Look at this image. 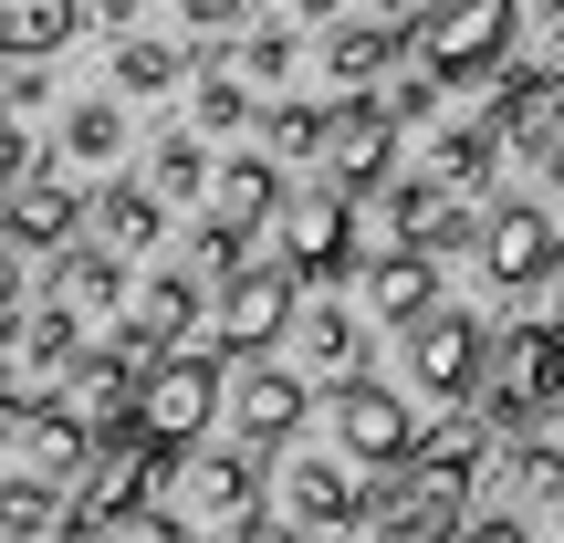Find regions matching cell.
<instances>
[{"mask_svg":"<svg viewBox=\"0 0 564 543\" xmlns=\"http://www.w3.org/2000/svg\"><path fill=\"white\" fill-rule=\"evenodd\" d=\"M460 512H470V439H440L429 460H387V481L356 491L366 543H449Z\"/></svg>","mask_w":564,"mask_h":543,"instance_id":"cell-1","label":"cell"},{"mask_svg":"<svg viewBox=\"0 0 564 543\" xmlns=\"http://www.w3.org/2000/svg\"><path fill=\"white\" fill-rule=\"evenodd\" d=\"M512 32H523V0H429L408 21V63L429 84H470V74H502Z\"/></svg>","mask_w":564,"mask_h":543,"instance_id":"cell-2","label":"cell"},{"mask_svg":"<svg viewBox=\"0 0 564 543\" xmlns=\"http://www.w3.org/2000/svg\"><path fill=\"white\" fill-rule=\"evenodd\" d=\"M74 356H84V314H74V303H63V293L21 303V314L0 324V419L53 408L63 377H74Z\"/></svg>","mask_w":564,"mask_h":543,"instance_id":"cell-3","label":"cell"},{"mask_svg":"<svg viewBox=\"0 0 564 543\" xmlns=\"http://www.w3.org/2000/svg\"><path fill=\"white\" fill-rule=\"evenodd\" d=\"M209 419H220V356H147L137 366L126 428H137L147 449H188Z\"/></svg>","mask_w":564,"mask_h":543,"instance_id":"cell-4","label":"cell"},{"mask_svg":"<svg viewBox=\"0 0 564 543\" xmlns=\"http://www.w3.org/2000/svg\"><path fill=\"white\" fill-rule=\"evenodd\" d=\"M481 377H491V419L523 428L544 419V408H564V324H502V345H481Z\"/></svg>","mask_w":564,"mask_h":543,"instance_id":"cell-5","label":"cell"},{"mask_svg":"<svg viewBox=\"0 0 564 543\" xmlns=\"http://www.w3.org/2000/svg\"><path fill=\"white\" fill-rule=\"evenodd\" d=\"M158 502L178 512V523H241L251 502H262V449H167L158 460Z\"/></svg>","mask_w":564,"mask_h":543,"instance_id":"cell-6","label":"cell"},{"mask_svg":"<svg viewBox=\"0 0 564 543\" xmlns=\"http://www.w3.org/2000/svg\"><path fill=\"white\" fill-rule=\"evenodd\" d=\"M272 220H282V272H293V282H335L345 262H356V199H345L335 178L282 188Z\"/></svg>","mask_w":564,"mask_h":543,"instance_id":"cell-7","label":"cell"},{"mask_svg":"<svg viewBox=\"0 0 564 543\" xmlns=\"http://www.w3.org/2000/svg\"><path fill=\"white\" fill-rule=\"evenodd\" d=\"M398 335H408V387H419V398H470V387H481V345H491L481 314L429 303V314L398 324Z\"/></svg>","mask_w":564,"mask_h":543,"instance_id":"cell-8","label":"cell"},{"mask_svg":"<svg viewBox=\"0 0 564 543\" xmlns=\"http://www.w3.org/2000/svg\"><path fill=\"white\" fill-rule=\"evenodd\" d=\"M335 449L345 460H366V470H387V460H408L419 449V419H408V398L398 387H377V377H335Z\"/></svg>","mask_w":564,"mask_h":543,"instance_id":"cell-9","label":"cell"},{"mask_svg":"<svg viewBox=\"0 0 564 543\" xmlns=\"http://www.w3.org/2000/svg\"><path fill=\"white\" fill-rule=\"evenodd\" d=\"M324 178L345 188V199H356L366 178H387V158H398V116H387L377 95H335V116H324Z\"/></svg>","mask_w":564,"mask_h":543,"instance_id":"cell-10","label":"cell"},{"mask_svg":"<svg viewBox=\"0 0 564 543\" xmlns=\"http://www.w3.org/2000/svg\"><path fill=\"white\" fill-rule=\"evenodd\" d=\"M0 230H11L21 251H63V241L84 230V188H74V178H53V167L32 158L11 188H0Z\"/></svg>","mask_w":564,"mask_h":543,"instance_id":"cell-11","label":"cell"},{"mask_svg":"<svg viewBox=\"0 0 564 543\" xmlns=\"http://www.w3.org/2000/svg\"><path fill=\"white\" fill-rule=\"evenodd\" d=\"M282 324H293V272H282V262L220 282V345H230V356H262Z\"/></svg>","mask_w":564,"mask_h":543,"instance_id":"cell-12","label":"cell"},{"mask_svg":"<svg viewBox=\"0 0 564 543\" xmlns=\"http://www.w3.org/2000/svg\"><path fill=\"white\" fill-rule=\"evenodd\" d=\"M220 408L241 428V449H272L282 428H303V387L282 366H251V356H241V377H220Z\"/></svg>","mask_w":564,"mask_h":543,"instance_id":"cell-13","label":"cell"},{"mask_svg":"<svg viewBox=\"0 0 564 543\" xmlns=\"http://www.w3.org/2000/svg\"><path fill=\"white\" fill-rule=\"evenodd\" d=\"M481 272L502 282V293H523V282H544V262H554V220L544 209H481Z\"/></svg>","mask_w":564,"mask_h":543,"instance_id":"cell-14","label":"cell"},{"mask_svg":"<svg viewBox=\"0 0 564 543\" xmlns=\"http://www.w3.org/2000/svg\"><path fill=\"white\" fill-rule=\"evenodd\" d=\"M491 146H544L564 126V63H533V74H502V95H491Z\"/></svg>","mask_w":564,"mask_h":543,"instance_id":"cell-15","label":"cell"},{"mask_svg":"<svg viewBox=\"0 0 564 543\" xmlns=\"http://www.w3.org/2000/svg\"><path fill=\"white\" fill-rule=\"evenodd\" d=\"M398 63H408V21H324V84L366 95V84H387Z\"/></svg>","mask_w":564,"mask_h":543,"instance_id":"cell-16","label":"cell"},{"mask_svg":"<svg viewBox=\"0 0 564 543\" xmlns=\"http://www.w3.org/2000/svg\"><path fill=\"white\" fill-rule=\"evenodd\" d=\"M272 502H282V523H303V533H356V481H345V460H282Z\"/></svg>","mask_w":564,"mask_h":543,"instance_id":"cell-17","label":"cell"},{"mask_svg":"<svg viewBox=\"0 0 564 543\" xmlns=\"http://www.w3.org/2000/svg\"><path fill=\"white\" fill-rule=\"evenodd\" d=\"M126 293H137V324H126V335L147 345V356H167V345H188L199 335V272H147V282H126Z\"/></svg>","mask_w":564,"mask_h":543,"instance_id":"cell-18","label":"cell"},{"mask_svg":"<svg viewBox=\"0 0 564 543\" xmlns=\"http://www.w3.org/2000/svg\"><path fill=\"white\" fill-rule=\"evenodd\" d=\"M11 439H21V470H42L53 491H74V470L95 460V428H84V419H63V408H21V419H11Z\"/></svg>","mask_w":564,"mask_h":543,"instance_id":"cell-19","label":"cell"},{"mask_svg":"<svg viewBox=\"0 0 564 543\" xmlns=\"http://www.w3.org/2000/svg\"><path fill=\"white\" fill-rule=\"evenodd\" d=\"M126 137H137V126H126V95H74V105H63V167H74V178H84V167H116L126 158Z\"/></svg>","mask_w":564,"mask_h":543,"instance_id":"cell-20","label":"cell"},{"mask_svg":"<svg viewBox=\"0 0 564 543\" xmlns=\"http://www.w3.org/2000/svg\"><path fill=\"white\" fill-rule=\"evenodd\" d=\"M429 303H440V262H429L419 241H398L377 272H366V314H377V324H419Z\"/></svg>","mask_w":564,"mask_h":543,"instance_id":"cell-21","label":"cell"},{"mask_svg":"<svg viewBox=\"0 0 564 543\" xmlns=\"http://www.w3.org/2000/svg\"><path fill=\"white\" fill-rule=\"evenodd\" d=\"M491 158H502L491 126H449V137L419 146V178L440 188V199H481V188H491Z\"/></svg>","mask_w":564,"mask_h":543,"instance_id":"cell-22","label":"cell"},{"mask_svg":"<svg viewBox=\"0 0 564 543\" xmlns=\"http://www.w3.org/2000/svg\"><path fill=\"white\" fill-rule=\"evenodd\" d=\"M95 230H105V251H126V262H137V251L167 241V199H158L147 178H116V188H95Z\"/></svg>","mask_w":564,"mask_h":543,"instance_id":"cell-23","label":"cell"},{"mask_svg":"<svg viewBox=\"0 0 564 543\" xmlns=\"http://www.w3.org/2000/svg\"><path fill=\"white\" fill-rule=\"evenodd\" d=\"M262 116V95H251L241 84V63H188V126H199V137H241V126Z\"/></svg>","mask_w":564,"mask_h":543,"instance_id":"cell-24","label":"cell"},{"mask_svg":"<svg viewBox=\"0 0 564 543\" xmlns=\"http://www.w3.org/2000/svg\"><path fill=\"white\" fill-rule=\"evenodd\" d=\"M470 491H491V502H564V439H523L512 460H491V481H470Z\"/></svg>","mask_w":564,"mask_h":543,"instance_id":"cell-25","label":"cell"},{"mask_svg":"<svg viewBox=\"0 0 564 543\" xmlns=\"http://www.w3.org/2000/svg\"><path fill=\"white\" fill-rule=\"evenodd\" d=\"M147 188H158L167 209L209 199V137H199V126H178V137H158V146H147Z\"/></svg>","mask_w":564,"mask_h":543,"instance_id":"cell-26","label":"cell"},{"mask_svg":"<svg viewBox=\"0 0 564 543\" xmlns=\"http://www.w3.org/2000/svg\"><path fill=\"white\" fill-rule=\"evenodd\" d=\"M209 188H220V209H230V220H251V230H262V220H272V199H282V158L241 146V158H220V167H209Z\"/></svg>","mask_w":564,"mask_h":543,"instance_id":"cell-27","label":"cell"},{"mask_svg":"<svg viewBox=\"0 0 564 543\" xmlns=\"http://www.w3.org/2000/svg\"><path fill=\"white\" fill-rule=\"evenodd\" d=\"M53 293L63 303H74V314H116V303H126V251H74V241H63V272H53Z\"/></svg>","mask_w":564,"mask_h":543,"instance_id":"cell-28","label":"cell"},{"mask_svg":"<svg viewBox=\"0 0 564 543\" xmlns=\"http://www.w3.org/2000/svg\"><path fill=\"white\" fill-rule=\"evenodd\" d=\"M167 84H188V42L116 32V95H167Z\"/></svg>","mask_w":564,"mask_h":543,"instance_id":"cell-29","label":"cell"},{"mask_svg":"<svg viewBox=\"0 0 564 543\" xmlns=\"http://www.w3.org/2000/svg\"><path fill=\"white\" fill-rule=\"evenodd\" d=\"M63 523V491L42 470H0V543H42Z\"/></svg>","mask_w":564,"mask_h":543,"instance_id":"cell-30","label":"cell"},{"mask_svg":"<svg viewBox=\"0 0 564 543\" xmlns=\"http://www.w3.org/2000/svg\"><path fill=\"white\" fill-rule=\"evenodd\" d=\"M74 42V0H0V63L11 53H63Z\"/></svg>","mask_w":564,"mask_h":543,"instance_id":"cell-31","label":"cell"},{"mask_svg":"<svg viewBox=\"0 0 564 543\" xmlns=\"http://www.w3.org/2000/svg\"><path fill=\"white\" fill-rule=\"evenodd\" d=\"M303 356H314L324 377H356V356H366L356 314H345V303H303Z\"/></svg>","mask_w":564,"mask_h":543,"instance_id":"cell-32","label":"cell"},{"mask_svg":"<svg viewBox=\"0 0 564 543\" xmlns=\"http://www.w3.org/2000/svg\"><path fill=\"white\" fill-rule=\"evenodd\" d=\"M324 116H335V105H314V95L262 105V158H314V146H324Z\"/></svg>","mask_w":564,"mask_h":543,"instance_id":"cell-33","label":"cell"},{"mask_svg":"<svg viewBox=\"0 0 564 543\" xmlns=\"http://www.w3.org/2000/svg\"><path fill=\"white\" fill-rule=\"evenodd\" d=\"M188 262H199V282H230V272H251V220L209 209V220H199V241H188Z\"/></svg>","mask_w":564,"mask_h":543,"instance_id":"cell-34","label":"cell"},{"mask_svg":"<svg viewBox=\"0 0 564 543\" xmlns=\"http://www.w3.org/2000/svg\"><path fill=\"white\" fill-rule=\"evenodd\" d=\"M408 241H419L429 262H449V251H470V241H481V209H470V199H429V220L408 230Z\"/></svg>","mask_w":564,"mask_h":543,"instance_id":"cell-35","label":"cell"},{"mask_svg":"<svg viewBox=\"0 0 564 543\" xmlns=\"http://www.w3.org/2000/svg\"><path fill=\"white\" fill-rule=\"evenodd\" d=\"M230 63H241V84H282V74H293V32H251Z\"/></svg>","mask_w":564,"mask_h":543,"instance_id":"cell-36","label":"cell"},{"mask_svg":"<svg viewBox=\"0 0 564 543\" xmlns=\"http://www.w3.org/2000/svg\"><path fill=\"white\" fill-rule=\"evenodd\" d=\"M449 543H533V533H523V512H512V502H491V512H460Z\"/></svg>","mask_w":564,"mask_h":543,"instance_id":"cell-37","label":"cell"},{"mask_svg":"<svg viewBox=\"0 0 564 543\" xmlns=\"http://www.w3.org/2000/svg\"><path fill=\"white\" fill-rule=\"evenodd\" d=\"M251 11H262V0H178V21H188V32H209V42H230Z\"/></svg>","mask_w":564,"mask_h":543,"instance_id":"cell-38","label":"cell"},{"mask_svg":"<svg viewBox=\"0 0 564 543\" xmlns=\"http://www.w3.org/2000/svg\"><path fill=\"white\" fill-rule=\"evenodd\" d=\"M21 303H32V251H21L11 230H0V324H11Z\"/></svg>","mask_w":564,"mask_h":543,"instance_id":"cell-39","label":"cell"},{"mask_svg":"<svg viewBox=\"0 0 564 543\" xmlns=\"http://www.w3.org/2000/svg\"><path fill=\"white\" fill-rule=\"evenodd\" d=\"M429 199H440V188H429V178H419V167H408V178H398V188H387V209H398V230H419V220H429Z\"/></svg>","mask_w":564,"mask_h":543,"instance_id":"cell-40","label":"cell"},{"mask_svg":"<svg viewBox=\"0 0 564 543\" xmlns=\"http://www.w3.org/2000/svg\"><path fill=\"white\" fill-rule=\"evenodd\" d=\"M147 0H74V21H105V32H137Z\"/></svg>","mask_w":564,"mask_h":543,"instance_id":"cell-41","label":"cell"},{"mask_svg":"<svg viewBox=\"0 0 564 543\" xmlns=\"http://www.w3.org/2000/svg\"><path fill=\"white\" fill-rule=\"evenodd\" d=\"M241 543H324V533H303V523H251V512H241Z\"/></svg>","mask_w":564,"mask_h":543,"instance_id":"cell-42","label":"cell"},{"mask_svg":"<svg viewBox=\"0 0 564 543\" xmlns=\"http://www.w3.org/2000/svg\"><path fill=\"white\" fill-rule=\"evenodd\" d=\"M523 21H533L544 42H564V0H523Z\"/></svg>","mask_w":564,"mask_h":543,"instance_id":"cell-43","label":"cell"},{"mask_svg":"<svg viewBox=\"0 0 564 543\" xmlns=\"http://www.w3.org/2000/svg\"><path fill=\"white\" fill-rule=\"evenodd\" d=\"M533 158H544V188H554V199H564V126H554V137H544V146H533Z\"/></svg>","mask_w":564,"mask_h":543,"instance_id":"cell-44","label":"cell"},{"mask_svg":"<svg viewBox=\"0 0 564 543\" xmlns=\"http://www.w3.org/2000/svg\"><path fill=\"white\" fill-rule=\"evenodd\" d=\"M544 282H554V324H564V230H554V262H544Z\"/></svg>","mask_w":564,"mask_h":543,"instance_id":"cell-45","label":"cell"},{"mask_svg":"<svg viewBox=\"0 0 564 543\" xmlns=\"http://www.w3.org/2000/svg\"><path fill=\"white\" fill-rule=\"evenodd\" d=\"M293 11H303V21H335V11H345V0H293Z\"/></svg>","mask_w":564,"mask_h":543,"instance_id":"cell-46","label":"cell"},{"mask_svg":"<svg viewBox=\"0 0 564 543\" xmlns=\"http://www.w3.org/2000/svg\"><path fill=\"white\" fill-rule=\"evenodd\" d=\"M419 11H429V0H398V21H419Z\"/></svg>","mask_w":564,"mask_h":543,"instance_id":"cell-47","label":"cell"},{"mask_svg":"<svg viewBox=\"0 0 564 543\" xmlns=\"http://www.w3.org/2000/svg\"><path fill=\"white\" fill-rule=\"evenodd\" d=\"M0 449H11V419H0Z\"/></svg>","mask_w":564,"mask_h":543,"instance_id":"cell-48","label":"cell"},{"mask_svg":"<svg viewBox=\"0 0 564 543\" xmlns=\"http://www.w3.org/2000/svg\"><path fill=\"white\" fill-rule=\"evenodd\" d=\"M554 533H564V502H554Z\"/></svg>","mask_w":564,"mask_h":543,"instance_id":"cell-49","label":"cell"}]
</instances>
